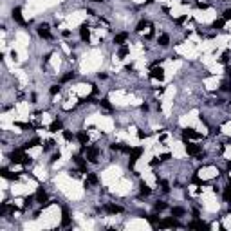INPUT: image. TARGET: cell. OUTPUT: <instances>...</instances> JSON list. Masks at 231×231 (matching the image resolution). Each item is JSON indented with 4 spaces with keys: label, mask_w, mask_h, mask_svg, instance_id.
Returning a JSON list of instances; mask_svg holds the SVG:
<instances>
[{
    "label": "cell",
    "mask_w": 231,
    "mask_h": 231,
    "mask_svg": "<svg viewBox=\"0 0 231 231\" xmlns=\"http://www.w3.org/2000/svg\"><path fill=\"white\" fill-rule=\"evenodd\" d=\"M166 208H168V206H166V202H162V200H157V202L154 204V209H155V211H164Z\"/></svg>",
    "instance_id": "cell-23"
},
{
    "label": "cell",
    "mask_w": 231,
    "mask_h": 231,
    "mask_svg": "<svg viewBox=\"0 0 231 231\" xmlns=\"http://www.w3.org/2000/svg\"><path fill=\"white\" fill-rule=\"evenodd\" d=\"M0 173H2V177H5V179H9V181H18V179H20L18 175H13L7 168H2V170H0Z\"/></svg>",
    "instance_id": "cell-15"
},
{
    "label": "cell",
    "mask_w": 231,
    "mask_h": 231,
    "mask_svg": "<svg viewBox=\"0 0 231 231\" xmlns=\"http://www.w3.org/2000/svg\"><path fill=\"white\" fill-rule=\"evenodd\" d=\"M157 162H159V157H155V159H154V161H152V162H150V164H152V166H155Z\"/></svg>",
    "instance_id": "cell-48"
},
{
    "label": "cell",
    "mask_w": 231,
    "mask_h": 231,
    "mask_svg": "<svg viewBox=\"0 0 231 231\" xmlns=\"http://www.w3.org/2000/svg\"><path fill=\"white\" fill-rule=\"evenodd\" d=\"M36 200H38V202H42V204H43V202L47 200V193L43 192L42 188H40L38 192H36Z\"/></svg>",
    "instance_id": "cell-20"
},
{
    "label": "cell",
    "mask_w": 231,
    "mask_h": 231,
    "mask_svg": "<svg viewBox=\"0 0 231 231\" xmlns=\"http://www.w3.org/2000/svg\"><path fill=\"white\" fill-rule=\"evenodd\" d=\"M184 20H186V16H181V18H177V20H175V22H177V24H182V22H184Z\"/></svg>",
    "instance_id": "cell-45"
},
{
    "label": "cell",
    "mask_w": 231,
    "mask_h": 231,
    "mask_svg": "<svg viewBox=\"0 0 231 231\" xmlns=\"http://www.w3.org/2000/svg\"><path fill=\"white\" fill-rule=\"evenodd\" d=\"M105 211L110 213V215H116V213H121L123 208L121 206H116V204H105Z\"/></svg>",
    "instance_id": "cell-12"
},
{
    "label": "cell",
    "mask_w": 231,
    "mask_h": 231,
    "mask_svg": "<svg viewBox=\"0 0 231 231\" xmlns=\"http://www.w3.org/2000/svg\"><path fill=\"white\" fill-rule=\"evenodd\" d=\"M60 159V154H54L52 155V159H51V162H54V161H58Z\"/></svg>",
    "instance_id": "cell-44"
},
{
    "label": "cell",
    "mask_w": 231,
    "mask_h": 231,
    "mask_svg": "<svg viewBox=\"0 0 231 231\" xmlns=\"http://www.w3.org/2000/svg\"><path fill=\"white\" fill-rule=\"evenodd\" d=\"M87 184H98V175L96 173H87Z\"/></svg>",
    "instance_id": "cell-24"
},
{
    "label": "cell",
    "mask_w": 231,
    "mask_h": 231,
    "mask_svg": "<svg viewBox=\"0 0 231 231\" xmlns=\"http://www.w3.org/2000/svg\"><path fill=\"white\" fill-rule=\"evenodd\" d=\"M11 16H13V20H16L18 24L25 25V20H24V16H22V9H20V7H15V9L11 11Z\"/></svg>",
    "instance_id": "cell-6"
},
{
    "label": "cell",
    "mask_w": 231,
    "mask_h": 231,
    "mask_svg": "<svg viewBox=\"0 0 231 231\" xmlns=\"http://www.w3.org/2000/svg\"><path fill=\"white\" fill-rule=\"evenodd\" d=\"M69 224H71L69 211H67V208H63V213H62V226H69Z\"/></svg>",
    "instance_id": "cell-18"
},
{
    "label": "cell",
    "mask_w": 231,
    "mask_h": 231,
    "mask_svg": "<svg viewBox=\"0 0 231 231\" xmlns=\"http://www.w3.org/2000/svg\"><path fill=\"white\" fill-rule=\"evenodd\" d=\"M224 24H226V20H224V18H219V20L213 22V29H222Z\"/></svg>",
    "instance_id": "cell-26"
},
{
    "label": "cell",
    "mask_w": 231,
    "mask_h": 231,
    "mask_svg": "<svg viewBox=\"0 0 231 231\" xmlns=\"http://www.w3.org/2000/svg\"><path fill=\"white\" fill-rule=\"evenodd\" d=\"M172 215H173V217H177V219H179V217H182V215H184V208H179V206L172 208Z\"/></svg>",
    "instance_id": "cell-21"
},
{
    "label": "cell",
    "mask_w": 231,
    "mask_h": 231,
    "mask_svg": "<svg viewBox=\"0 0 231 231\" xmlns=\"http://www.w3.org/2000/svg\"><path fill=\"white\" fill-rule=\"evenodd\" d=\"M159 159H161V161H168V159H170V154H162Z\"/></svg>",
    "instance_id": "cell-42"
},
{
    "label": "cell",
    "mask_w": 231,
    "mask_h": 231,
    "mask_svg": "<svg viewBox=\"0 0 231 231\" xmlns=\"http://www.w3.org/2000/svg\"><path fill=\"white\" fill-rule=\"evenodd\" d=\"M220 89H222V90H229L231 87H229V83H228V81H224V83H222V87H220Z\"/></svg>",
    "instance_id": "cell-41"
},
{
    "label": "cell",
    "mask_w": 231,
    "mask_h": 231,
    "mask_svg": "<svg viewBox=\"0 0 231 231\" xmlns=\"http://www.w3.org/2000/svg\"><path fill=\"white\" fill-rule=\"evenodd\" d=\"M141 110H143V112H146V110H148V105H146V103H145V105H141Z\"/></svg>",
    "instance_id": "cell-47"
},
{
    "label": "cell",
    "mask_w": 231,
    "mask_h": 231,
    "mask_svg": "<svg viewBox=\"0 0 231 231\" xmlns=\"http://www.w3.org/2000/svg\"><path fill=\"white\" fill-rule=\"evenodd\" d=\"M126 38H128V35H126V33H119V35H116V36H114V43H116V45H125Z\"/></svg>",
    "instance_id": "cell-14"
},
{
    "label": "cell",
    "mask_w": 231,
    "mask_h": 231,
    "mask_svg": "<svg viewBox=\"0 0 231 231\" xmlns=\"http://www.w3.org/2000/svg\"><path fill=\"white\" fill-rule=\"evenodd\" d=\"M168 43H170V36H168V35H161V36H159V45L166 47Z\"/></svg>",
    "instance_id": "cell-25"
},
{
    "label": "cell",
    "mask_w": 231,
    "mask_h": 231,
    "mask_svg": "<svg viewBox=\"0 0 231 231\" xmlns=\"http://www.w3.org/2000/svg\"><path fill=\"white\" fill-rule=\"evenodd\" d=\"M228 170H231V161H228Z\"/></svg>",
    "instance_id": "cell-49"
},
{
    "label": "cell",
    "mask_w": 231,
    "mask_h": 231,
    "mask_svg": "<svg viewBox=\"0 0 231 231\" xmlns=\"http://www.w3.org/2000/svg\"><path fill=\"white\" fill-rule=\"evenodd\" d=\"M81 152H85V154H87V159H89L90 162H96V161H98V154H99V150H98L96 146H87V145H83Z\"/></svg>",
    "instance_id": "cell-2"
},
{
    "label": "cell",
    "mask_w": 231,
    "mask_h": 231,
    "mask_svg": "<svg viewBox=\"0 0 231 231\" xmlns=\"http://www.w3.org/2000/svg\"><path fill=\"white\" fill-rule=\"evenodd\" d=\"M146 220H148V222H150L152 226H159V222H161V220L157 222V219H155V215H148V217H146Z\"/></svg>",
    "instance_id": "cell-32"
},
{
    "label": "cell",
    "mask_w": 231,
    "mask_h": 231,
    "mask_svg": "<svg viewBox=\"0 0 231 231\" xmlns=\"http://www.w3.org/2000/svg\"><path fill=\"white\" fill-rule=\"evenodd\" d=\"M94 2H103V0H94Z\"/></svg>",
    "instance_id": "cell-50"
},
{
    "label": "cell",
    "mask_w": 231,
    "mask_h": 231,
    "mask_svg": "<svg viewBox=\"0 0 231 231\" xmlns=\"http://www.w3.org/2000/svg\"><path fill=\"white\" fill-rule=\"evenodd\" d=\"M182 137H184V139H199L200 136H199L193 128H186V130L182 132Z\"/></svg>",
    "instance_id": "cell-13"
},
{
    "label": "cell",
    "mask_w": 231,
    "mask_h": 231,
    "mask_svg": "<svg viewBox=\"0 0 231 231\" xmlns=\"http://www.w3.org/2000/svg\"><path fill=\"white\" fill-rule=\"evenodd\" d=\"M72 78H74V72H67L65 76L62 78V81H69V79H72Z\"/></svg>",
    "instance_id": "cell-37"
},
{
    "label": "cell",
    "mask_w": 231,
    "mask_h": 231,
    "mask_svg": "<svg viewBox=\"0 0 231 231\" xmlns=\"http://www.w3.org/2000/svg\"><path fill=\"white\" fill-rule=\"evenodd\" d=\"M54 145H56V143H54V139H49V141L45 143V150H49V148H52Z\"/></svg>",
    "instance_id": "cell-36"
},
{
    "label": "cell",
    "mask_w": 231,
    "mask_h": 231,
    "mask_svg": "<svg viewBox=\"0 0 231 231\" xmlns=\"http://www.w3.org/2000/svg\"><path fill=\"white\" fill-rule=\"evenodd\" d=\"M137 137H139V139H145V137H146V134H145V132H141V130H139V132H137Z\"/></svg>",
    "instance_id": "cell-43"
},
{
    "label": "cell",
    "mask_w": 231,
    "mask_h": 231,
    "mask_svg": "<svg viewBox=\"0 0 231 231\" xmlns=\"http://www.w3.org/2000/svg\"><path fill=\"white\" fill-rule=\"evenodd\" d=\"M222 197H224V200L226 202H231V182L224 188V193H222Z\"/></svg>",
    "instance_id": "cell-19"
},
{
    "label": "cell",
    "mask_w": 231,
    "mask_h": 231,
    "mask_svg": "<svg viewBox=\"0 0 231 231\" xmlns=\"http://www.w3.org/2000/svg\"><path fill=\"white\" fill-rule=\"evenodd\" d=\"M9 157H11V161H13V162H20V164H29V162H31V157H27V155L24 154V148L11 152Z\"/></svg>",
    "instance_id": "cell-1"
},
{
    "label": "cell",
    "mask_w": 231,
    "mask_h": 231,
    "mask_svg": "<svg viewBox=\"0 0 231 231\" xmlns=\"http://www.w3.org/2000/svg\"><path fill=\"white\" fill-rule=\"evenodd\" d=\"M139 188H141V195H150V193H152L150 186H148V184H145V182H141V186H139Z\"/></svg>",
    "instance_id": "cell-28"
},
{
    "label": "cell",
    "mask_w": 231,
    "mask_h": 231,
    "mask_svg": "<svg viewBox=\"0 0 231 231\" xmlns=\"http://www.w3.org/2000/svg\"><path fill=\"white\" fill-rule=\"evenodd\" d=\"M110 148H112V150H117V152H121V150H123V145H110Z\"/></svg>",
    "instance_id": "cell-39"
},
{
    "label": "cell",
    "mask_w": 231,
    "mask_h": 231,
    "mask_svg": "<svg viewBox=\"0 0 231 231\" xmlns=\"http://www.w3.org/2000/svg\"><path fill=\"white\" fill-rule=\"evenodd\" d=\"M141 154H143L141 148H132V152H130V161H128V168H134V166H136V162H137V159H139Z\"/></svg>",
    "instance_id": "cell-4"
},
{
    "label": "cell",
    "mask_w": 231,
    "mask_h": 231,
    "mask_svg": "<svg viewBox=\"0 0 231 231\" xmlns=\"http://www.w3.org/2000/svg\"><path fill=\"white\" fill-rule=\"evenodd\" d=\"M150 78H154V79H164V71H162V67H152V71H150Z\"/></svg>",
    "instance_id": "cell-7"
},
{
    "label": "cell",
    "mask_w": 231,
    "mask_h": 231,
    "mask_svg": "<svg viewBox=\"0 0 231 231\" xmlns=\"http://www.w3.org/2000/svg\"><path fill=\"white\" fill-rule=\"evenodd\" d=\"M126 54H128V47H126V45H121V49H119L117 56H119V58H125Z\"/></svg>",
    "instance_id": "cell-30"
},
{
    "label": "cell",
    "mask_w": 231,
    "mask_h": 231,
    "mask_svg": "<svg viewBox=\"0 0 231 231\" xmlns=\"http://www.w3.org/2000/svg\"><path fill=\"white\" fill-rule=\"evenodd\" d=\"M197 7H199V9H208L209 4H206V2H197Z\"/></svg>",
    "instance_id": "cell-35"
},
{
    "label": "cell",
    "mask_w": 231,
    "mask_h": 231,
    "mask_svg": "<svg viewBox=\"0 0 231 231\" xmlns=\"http://www.w3.org/2000/svg\"><path fill=\"white\" fill-rule=\"evenodd\" d=\"M72 159H74V162L79 166V172H81V173H89V172H87V162L83 161V157H81V155H74Z\"/></svg>",
    "instance_id": "cell-8"
},
{
    "label": "cell",
    "mask_w": 231,
    "mask_h": 231,
    "mask_svg": "<svg viewBox=\"0 0 231 231\" xmlns=\"http://www.w3.org/2000/svg\"><path fill=\"white\" fill-rule=\"evenodd\" d=\"M145 27H148V22H146V20H141V22L136 25V31H139V33H141V31H145Z\"/></svg>",
    "instance_id": "cell-29"
},
{
    "label": "cell",
    "mask_w": 231,
    "mask_h": 231,
    "mask_svg": "<svg viewBox=\"0 0 231 231\" xmlns=\"http://www.w3.org/2000/svg\"><path fill=\"white\" fill-rule=\"evenodd\" d=\"M188 228H190V229H208L209 226H208V224H204L202 220H193V222L188 224Z\"/></svg>",
    "instance_id": "cell-11"
},
{
    "label": "cell",
    "mask_w": 231,
    "mask_h": 231,
    "mask_svg": "<svg viewBox=\"0 0 231 231\" xmlns=\"http://www.w3.org/2000/svg\"><path fill=\"white\" fill-rule=\"evenodd\" d=\"M159 228H181V222L177 220V217L172 215V219H164L159 222Z\"/></svg>",
    "instance_id": "cell-3"
},
{
    "label": "cell",
    "mask_w": 231,
    "mask_h": 231,
    "mask_svg": "<svg viewBox=\"0 0 231 231\" xmlns=\"http://www.w3.org/2000/svg\"><path fill=\"white\" fill-rule=\"evenodd\" d=\"M79 38L83 40V42H89L90 40V29H89L87 24H81L79 25Z\"/></svg>",
    "instance_id": "cell-5"
},
{
    "label": "cell",
    "mask_w": 231,
    "mask_h": 231,
    "mask_svg": "<svg viewBox=\"0 0 231 231\" xmlns=\"http://www.w3.org/2000/svg\"><path fill=\"white\" fill-rule=\"evenodd\" d=\"M222 18H224V20H231V9H226V11H224Z\"/></svg>",
    "instance_id": "cell-38"
},
{
    "label": "cell",
    "mask_w": 231,
    "mask_h": 231,
    "mask_svg": "<svg viewBox=\"0 0 231 231\" xmlns=\"http://www.w3.org/2000/svg\"><path fill=\"white\" fill-rule=\"evenodd\" d=\"M63 137H65V141H72V132H69V130H63Z\"/></svg>",
    "instance_id": "cell-33"
},
{
    "label": "cell",
    "mask_w": 231,
    "mask_h": 231,
    "mask_svg": "<svg viewBox=\"0 0 231 231\" xmlns=\"http://www.w3.org/2000/svg\"><path fill=\"white\" fill-rule=\"evenodd\" d=\"M15 125H16L18 128H24V130H33V125H31V123H20V121H16Z\"/></svg>",
    "instance_id": "cell-27"
},
{
    "label": "cell",
    "mask_w": 231,
    "mask_h": 231,
    "mask_svg": "<svg viewBox=\"0 0 231 231\" xmlns=\"http://www.w3.org/2000/svg\"><path fill=\"white\" fill-rule=\"evenodd\" d=\"M58 92H60V85H52V87L49 89V94H51V96H56Z\"/></svg>",
    "instance_id": "cell-31"
},
{
    "label": "cell",
    "mask_w": 231,
    "mask_h": 231,
    "mask_svg": "<svg viewBox=\"0 0 231 231\" xmlns=\"http://www.w3.org/2000/svg\"><path fill=\"white\" fill-rule=\"evenodd\" d=\"M193 182H195V184H202V181H200L199 177H193Z\"/></svg>",
    "instance_id": "cell-46"
},
{
    "label": "cell",
    "mask_w": 231,
    "mask_h": 231,
    "mask_svg": "<svg viewBox=\"0 0 231 231\" xmlns=\"http://www.w3.org/2000/svg\"><path fill=\"white\" fill-rule=\"evenodd\" d=\"M76 139L81 143V145H87V143H89V136H87L85 132H79V134L76 136Z\"/></svg>",
    "instance_id": "cell-22"
},
{
    "label": "cell",
    "mask_w": 231,
    "mask_h": 231,
    "mask_svg": "<svg viewBox=\"0 0 231 231\" xmlns=\"http://www.w3.org/2000/svg\"><path fill=\"white\" fill-rule=\"evenodd\" d=\"M62 128H63V123H62L60 119L52 121V123H51V126H49V130H51V132H58V130H62Z\"/></svg>",
    "instance_id": "cell-16"
},
{
    "label": "cell",
    "mask_w": 231,
    "mask_h": 231,
    "mask_svg": "<svg viewBox=\"0 0 231 231\" xmlns=\"http://www.w3.org/2000/svg\"><path fill=\"white\" fill-rule=\"evenodd\" d=\"M228 56H229V52L226 51V52L222 54V58H220V62H222V63H228Z\"/></svg>",
    "instance_id": "cell-40"
},
{
    "label": "cell",
    "mask_w": 231,
    "mask_h": 231,
    "mask_svg": "<svg viewBox=\"0 0 231 231\" xmlns=\"http://www.w3.org/2000/svg\"><path fill=\"white\" fill-rule=\"evenodd\" d=\"M38 36H40V38H45V40H49V38H51L49 27H47L45 24H42V25H38Z\"/></svg>",
    "instance_id": "cell-10"
},
{
    "label": "cell",
    "mask_w": 231,
    "mask_h": 231,
    "mask_svg": "<svg viewBox=\"0 0 231 231\" xmlns=\"http://www.w3.org/2000/svg\"><path fill=\"white\" fill-rule=\"evenodd\" d=\"M186 152L188 155H200V146L193 143H186Z\"/></svg>",
    "instance_id": "cell-9"
},
{
    "label": "cell",
    "mask_w": 231,
    "mask_h": 231,
    "mask_svg": "<svg viewBox=\"0 0 231 231\" xmlns=\"http://www.w3.org/2000/svg\"><path fill=\"white\" fill-rule=\"evenodd\" d=\"M99 103H101V105H103V107H105V109H107V110H112V105H110V103H109V99H101V101H99Z\"/></svg>",
    "instance_id": "cell-34"
},
{
    "label": "cell",
    "mask_w": 231,
    "mask_h": 231,
    "mask_svg": "<svg viewBox=\"0 0 231 231\" xmlns=\"http://www.w3.org/2000/svg\"><path fill=\"white\" fill-rule=\"evenodd\" d=\"M38 145H40V139H38V137H33V139H31V141H27V143H25V145H24L22 148H24V150H27V148H33V146H38Z\"/></svg>",
    "instance_id": "cell-17"
}]
</instances>
